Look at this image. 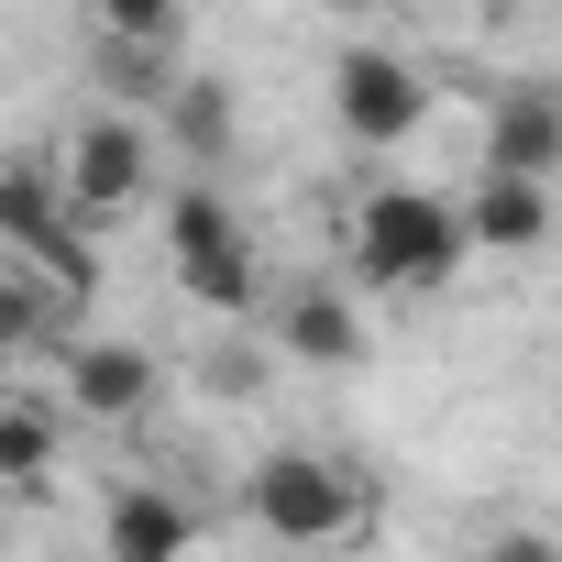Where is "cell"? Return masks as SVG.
Instances as JSON below:
<instances>
[{
    "instance_id": "obj_9",
    "label": "cell",
    "mask_w": 562,
    "mask_h": 562,
    "mask_svg": "<svg viewBox=\"0 0 562 562\" xmlns=\"http://www.w3.org/2000/svg\"><path fill=\"white\" fill-rule=\"evenodd\" d=\"M485 166L562 177V100H551V89H507V100H496V122H485Z\"/></svg>"
},
{
    "instance_id": "obj_3",
    "label": "cell",
    "mask_w": 562,
    "mask_h": 562,
    "mask_svg": "<svg viewBox=\"0 0 562 562\" xmlns=\"http://www.w3.org/2000/svg\"><path fill=\"white\" fill-rule=\"evenodd\" d=\"M144 188H155V133H144L133 111H89V122H78V144H67L56 199H67V210L100 232V221H122Z\"/></svg>"
},
{
    "instance_id": "obj_14",
    "label": "cell",
    "mask_w": 562,
    "mask_h": 562,
    "mask_svg": "<svg viewBox=\"0 0 562 562\" xmlns=\"http://www.w3.org/2000/svg\"><path fill=\"white\" fill-rule=\"evenodd\" d=\"M166 133L221 166V155H232V89H221V78H177V89H166Z\"/></svg>"
},
{
    "instance_id": "obj_8",
    "label": "cell",
    "mask_w": 562,
    "mask_h": 562,
    "mask_svg": "<svg viewBox=\"0 0 562 562\" xmlns=\"http://www.w3.org/2000/svg\"><path fill=\"white\" fill-rule=\"evenodd\" d=\"M56 386H67L78 419H133V408L155 397V353H144V342H67Z\"/></svg>"
},
{
    "instance_id": "obj_12",
    "label": "cell",
    "mask_w": 562,
    "mask_h": 562,
    "mask_svg": "<svg viewBox=\"0 0 562 562\" xmlns=\"http://www.w3.org/2000/svg\"><path fill=\"white\" fill-rule=\"evenodd\" d=\"M100 529H111L122 562H155V551H188V540H199V507H177V496H155V485H122Z\"/></svg>"
},
{
    "instance_id": "obj_11",
    "label": "cell",
    "mask_w": 562,
    "mask_h": 562,
    "mask_svg": "<svg viewBox=\"0 0 562 562\" xmlns=\"http://www.w3.org/2000/svg\"><path fill=\"white\" fill-rule=\"evenodd\" d=\"M67 288H45L34 265H12L0 276V364H34V353H56V331H67Z\"/></svg>"
},
{
    "instance_id": "obj_6",
    "label": "cell",
    "mask_w": 562,
    "mask_h": 562,
    "mask_svg": "<svg viewBox=\"0 0 562 562\" xmlns=\"http://www.w3.org/2000/svg\"><path fill=\"white\" fill-rule=\"evenodd\" d=\"M0 243H12L34 276H45V288H67V299H89V221L45 188V177H0Z\"/></svg>"
},
{
    "instance_id": "obj_10",
    "label": "cell",
    "mask_w": 562,
    "mask_h": 562,
    "mask_svg": "<svg viewBox=\"0 0 562 562\" xmlns=\"http://www.w3.org/2000/svg\"><path fill=\"white\" fill-rule=\"evenodd\" d=\"M276 342H288L299 364H353L364 353V310L342 288H299L288 310H276Z\"/></svg>"
},
{
    "instance_id": "obj_13",
    "label": "cell",
    "mask_w": 562,
    "mask_h": 562,
    "mask_svg": "<svg viewBox=\"0 0 562 562\" xmlns=\"http://www.w3.org/2000/svg\"><path fill=\"white\" fill-rule=\"evenodd\" d=\"M56 441H67L56 397H34V386L0 397V485H45V474H56Z\"/></svg>"
},
{
    "instance_id": "obj_4",
    "label": "cell",
    "mask_w": 562,
    "mask_h": 562,
    "mask_svg": "<svg viewBox=\"0 0 562 562\" xmlns=\"http://www.w3.org/2000/svg\"><path fill=\"white\" fill-rule=\"evenodd\" d=\"M243 496H254V529L265 540H299V551H321V540L353 529V474L321 463V452H265Z\"/></svg>"
},
{
    "instance_id": "obj_15",
    "label": "cell",
    "mask_w": 562,
    "mask_h": 562,
    "mask_svg": "<svg viewBox=\"0 0 562 562\" xmlns=\"http://www.w3.org/2000/svg\"><path fill=\"white\" fill-rule=\"evenodd\" d=\"M89 12H100V34H122V45H166L188 0H89Z\"/></svg>"
},
{
    "instance_id": "obj_1",
    "label": "cell",
    "mask_w": 562,
    "mask_h": 562,
    "mask_svg": "<svg viewBox=\"0 0 562 562\" xmlns=\"http://www.w3.org/2000/svg\"><path fill=\"white\" fill-rule=\"evenodd\" d=\"M353 276L375 299H430V288H452L463 276V221H452V199H430V188H375L364 210H353Z\"/></svg>"
},
{
    "instance_id": "obj_2",
    "label": "cell",
    "mask_w": 562,
    "mask_h": 562,
    "mask_svg": "<svg viewBox=\"0 0 562 562\" xmlns=\"http://www.w3.org/2000/svg\"><path fill=\"white\" fill-rule=\"evenodd\" d=\"M166 254H177V276H188L199 310H221V321L254 310V243H243V221H232L210 188H177V199H166Z\"/></svg>"
},
{
    "instance_id": "obj_7",
    "label": "cell",
    "mask_w": 562,
    "mask_h": 562,
    "mask_svg": "<svg viewBox=\"0 0 562 562\" xmlns=\"http://www.w3.org/2000/svg\"><path fill=\"white\" fill-rule=\"evenodd\" d=\"M452 221H463V254H540V243H551V177H529V166H485L474 199H463Z\"/></svg>"
},
{
    "instance_id": "obj_5",
    "label": "cell",
    "mask_w": 562,
    "mask_h": 562,
    "mask_svg": "<svg viewBox=\"0 0 562 562\" xmlns=\"http://www.w3.org/2000/svg\"><path fill=\"white\" fill-rule=\"evenodd\" d=\"M331 122L386 155V144H408V133L430 122V78H419L408 56H386V45H353V56L331 67Z\"/></svg>"
}]
</instances>
